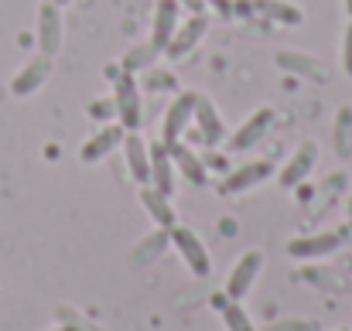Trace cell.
<instances>
[{
  "mask_svg": "<svg viewBox=\"0 0 352 331\" xmlns=\"http://www.w3.org/2000/svg\"><path fill=\"white\" fill-rule=\"evenodd\" d=\"M171 246L178 249L182 263H185L195 277H209V273H212V256H209V249H206V242L199 239L195 229H188V225H171Z\"/></svg>",
  "mask_w": 352,
  "mask_h": 331,
  "instance_id": "1",
  "label": "cell"
},
{
  "mask_svg": "<svg viewBox=\"0 0 352 331\" xmlns=\"http://www.w3.org/2000/svg\"><path fill=\"white\" fill-rule=\"evenodd\" d=\"M192 119H195V93H178L161 119V144L164 147L178 144L185 137V130L192 126Z\"/></svg>",
  "mask_w": 352,
  "mask_h": 331,
  "instance_id": "2",
  "label": "cell"
},
{
  "mask_svg": "<svg viewBox=\"0 0 352 331\" xmlns=\"http://www.w3.org/2000/svg\"><path fill=\"white\" fill-rule=\"evenodd\" d=\"M315 164H318V144H311V140H305L280 168H277V185L280 188H287V192H294L298 185H305L308 181V174L315 171Z\"/></svg>",
  "mask_w": 352,
  "mask_h": 331,
  "instance_id": "3",
  "label": "cell"
},
{
  "mask_svg": "<svg viewBox=\"0 0 352 331\" xmlns=\"http://www.w3.org/2000/svg\"><path fill=\"white\" fill-rule=\"evenodd\" d=\"M270 123H274V110L270 106H260V110H253L239 126H236L233 133H226V150H250V147H256L263 137H267V130H270Z\"/></svg>",
  "mask_w": 352,
  "mask_h": 331,
  "instance_id": "4",
  "label": "cell"
},
{
  "mask_svg": "<svg viewBox=\"0 0 352 331\" xmlns=\"http://www.w3.org/2000/svg\"><path fill=\"white\" fill-rule=\"evenodd\" d=\"M113 103H117V123L123 130H137L140 126V86L130 72L117 76L113 82Z\"/></svg>",
  "mask_w": 352,
  "mask_h": 331,
  "instance_id": "5",
  "label": "cell"
},
{
  "mask_svg": "<svg viewBox=\"0 0 352 331\" xmlns=\"http://www.w3.org/2000/svg\"><path fill=\"white\" fill-rule=\"evenodd\" d=\"M260 270H263V253H260V249L243 253V256L233 263V270H230V280H226V297H230V301H243V297L253 290V284H256Z\"/></svg>",
  "mask_w": 352,
  "mask_h": 331,
  "instance_id": "6",
  "label": "cell"
},
{
  "mask_svg": "<svg viewBox=\"0 0 352 331\" xmlns=\"http://www.w3.org/2000/svg\"><path fill=\"white\" fill-rule=\"evenodd\" d=\"M274 174H277V168H274L270 161H250V164L233 168V171L223 178L219 192H223V195H243V192H250V188H256V185L270 181Z\"/></svg>",
  "mask_w": 352,
  "mask_h": 331,
  "instance_id": "7",
  "label": "cell"
},
{
  "mask_svg": "<svg viewBox=\"0 0 352 331\" xmlns=\"http://www.w3.org/2000/svg\"><path fill=\"white\" fill-rule=\"evenodd\" d=\"M178 24H182V3H178V0H157L154 21H151V45H154L161 55H164L168 41L175 38Z\"/></svg>",
  "mask_w": 352,
  "mask_h": 331,
  "instance_id": "8",
  "label": "cell"
},
{
  "mask_svg": "<svg viewBox=\"0 0 352 331\" xmlns=\"http://www.w3.org/2000/svg\"><path fill=\"white\" fill-rule=\"evenodd\" d=\"M38 52L41 55H58V48H62V10L52 3V0H45L41 3V10H38Z\"/></svg>",
  "mask_w": 352,
  "mask_h": 331,
  "instance_id": "9",
  "label": "cell"
},
{
  "mask_svg": "<svg viewBox=\"0 0 352 331\" xmlns=\"http://www.w3.org/2000/svg\"><path fill=\"white\" fill-rule=\"evenodd\" d=\"M120 147H123L130 178H133L137 185H151V147L144 144V137H140L137 130H126L123 140H120Z\"/></svg>",
  "mask_w": 352,
  "mask_h": 331,
  "instance_id": "10",
  "label": "cell"
},
{
  "mask_svg": "<svg viewBox=\"0 0 352 331\" xmlns=\"http://www.w3.org/2000/svg\"><path fill=\"white\" fill-rule=\"evenodd\" d=\"M206 27H209L206 10H202V14H192L185 24H178L175 38H171V41H168V48H164V55H168V58H185V55H188V52H195V45L206 38Z\"/></svg>",
  "mask_w": 352,
  "mask_h": 331,
  "instance_id": "11",
  "label": "cell"
},
{
  "mask_svg": "<svg viewBox=\"0 0 352 331\" xmlns=\"http://www.w3.org/2000/svg\"><path fill=\"white\" fill-rule=\"evenodd\" d=\"M48 76H52V58L38 52V55H34L31 62H24L21 72L10 79V93H14V96H31V93H38V89L48 82Z\"/></svg>",
  "mask_w": 352,
  "mask_h": 331,
  "instance_id": "12",
  "label": "cell"
},
{
  "mask_svg": "<svg viewBox=\"0 0 352 331\" xmlns=\"http://www.w3.org/2000/svg\"><path fill=\"white\" fill-rule=\"evenodd\" d=\"M342 246V236L339 232H311V236H298L287 242V256L294 260H318V256H329Z\"/></svg>",
  "mask_w": 352,
  "mask_h": 331,
  "instance_id": "13",
  "label": "cell"
},
{
  "mask_svg": "<svg viewBox=\"0 0 352 331\" xmlns=\"http://www.w3.org/2000/svg\"><path fill=\"white\" fill-rule=\"evenodd\" d=\"M192 123L199 126V137H202L209 147H219V144L226 140V123H223V116L216 110V103L206 100V96H199V93H195V119H192Z\"/></svg>",
  "mask_w": 352,
  "mask_h": 331,
  "instance_id": "14",
  "label": "cell"
},
{
  "mask_svg": "<svg viewBox=\"0 0 352 331\" xmlns=\"http://www.w3.org/2000/svg\"><path fill=\"white\" fill-rule=\"evenodd\" d=\"M168 150H171V164H175V171H178L188 185H206V181H209V168H206V161H202L188 144L178 140V144H171Z\"/></svg>",
  "mask_w": 352,
  "mask_h": 331,
  "instance_id": "15",
  "label": "cell"
},
{
  "mask_svg": "<svg viewBox=\"0 0 352 331\" xmlns=\"http://www.w3.org/2000/svg\"><path fill=\"white\" fill-rule=\"evenodd\" d=\"M123 126L120 123H107L100 133H93L86 144H82V150H79V157L86 161V164H96V161H103V157H110L113 150L120 147V140H123Z\"/></svg>",
  "mask_w": 352,
  "mask_h": 331,
  "instance_id": "16",
  "label": "cell"
},
{
  "mask_svg": "<svg viewBox=\"0 0 352 331\" xmlns=\"http://www.w3.org/2000/svg\"><path fill=\"white\" fill-rule=\"evenodd\" d=\"M140 205H144V212L157 222L161 229H171V225H178L175 205H171V195L157 192L154 185H140Z\"/></svg>",
  "mask_w": 352,
  "mask_h": 331,
  "instance_id": "17",
  "label": "cell"
},
{
  "mask_svg": "<svg viewBox=\"0 0 352 331\" xmlns=\"http://www.w3.org/2000/svg\"><path fill=\"white\" fill-rule=\"evenodd\" d=\"M168 246H171V229H161V225H157L154 232H147V236L130 249V266H151Z\"/></svg>",
  "mask_w": 352,
  "mask_h": 331,
  "instance_id": "18",
  "label": "cell"
},
{
  "mask_svg": "<svg viewBox=\"0 0 352 331\" xmlns=\"http://www.w3.org/2000/svg\"><path fill=\"white\" fill-rule=\"evenodd\" d=\"M151 185L164 195L175 192V164H171V150L157 140L151 144Z\"/></svg>",
  "mask_w": 352,
  "mask_h": 331,
  "instance_id": "19",
  "label": "cell"
},
{
  "mask_svg": "<svg viewBox=\"0 0 352 331\" xmlns=\"http://www.w3.org/2000/svg\"><path fill=\"white\" fill-rule=\"evenodd\" d=\"M274 58H277V65H280L284 72H291V76H305V79H325V69H322V62H318V58H311V55H305V52L280 48Z\"/></svg>",
  "mask_w": 352,
  "mask_h": 331,
  "instance_id": "20",
  "label": "cell"
},
{
  "mask_svg": "<svg viewBox=\"0 0 352 331\" xmlns=\"http://www.w3.org/2000/svg\"><path fill=\"white\" fill-rule=\"evenodd\" d=\"M332 147H336V157L349 161L352 157V106L342 103L336 110V126H332Z\"/></svg>",
  "mask_w": 352,
  "mask_h": 331,
  "instance_id": "21",
  "label": "cell"
},
{
  "mask_svg": "<svg viewBox=\"0 0 352 331\" xmlns=\"http://www.w3.org/2000/svg\"><path fill=\"white\" fill-rule=\"evenodd\" d=\"M256 10L270 21H280V24H301V10L287 0H256Z\"/></svg>",
  "mask_w": 352,
  "mask_h": 331,
  "instance_id": "22",
  "label": "cell"
},
{
  "mask_svg": "<svg viewBox=\"0 0 352 331\" xmlns=\"http://www.w3.org/2000/svg\"><path fill=\"white\" fill-rule=\"evenodd\" d=\"M157 55H161V52H157V48L151 45V41H144V45H137V48H130V52L123 55V72H130V76H137V72H144V69H151Z\"/></svg>",
  "mask_w": 352,
  "mask_h": 331,
  "instance_id": "23",
  "label": "cell"
},
{
  "mask_svg": "<svg viewBox=\"0 0 352 331\" xmlns=\"http://www.w3.org/2000/svg\"><path fill=\"white\" fill-rule=\"evenodd\" d=\"M223 325H226V331H256L253 321H250V315H246V308H243V301H226Z\"/></svg>",
  "mask_w": 352,
  "mask_h": 331,
  "instance_id": "24",
  "label": "cell"
},
{
  "mask_svg": "<svg viewBox=\"0 0 352 331\" xmlns=\"http://www.w3.org/2000/svg\"><path fill=\"white\" fill-rule=\"evenodd\" d=\"M342 72L352 79V21H346V31H342Z\"/></svg>",
  "mask_w": 352,
  "mask_h": 331,
  "instance_id": "25",
  "label": "cell"
},
{
  "mask_svg": "<svg viewBox=\"0 0 352 331\" xmlns=\"http://www.w3.org/2000/svg\"><path fill=\"white\" fill-rule=\"evenodd\" d=\"M267 331H318V325H315V321L298 318V321H277V325H270Z\"/></svg>",
  "mask_w": 352,
  "mask_h": 331,
  "instance_id": "26",
  "label": "cell"
},
{
  "mask_svg": "<svg viewBox=\"0 0 352 331\" xmlns=\"http://www.w3.org/2000/svg\"><path fill=\"white\" fill-rule=\"evenodd\" d=\"M93 119H117V103H113V100L93 103Z\"/></svg>",
  "mask_w": 352,
  "mask_h": 331,
  "instance_id": "27",
  "label": "cell"
},
{
  "mask_svg": "<svg viewBox=\"0 0 352 331\" xmlns=\"http://www.w3.org/2000/svg\"><path fill=\"white\" fill-rule=\"evenodd\" d=\"M178 3H188L195 14H202V10H206V0H178Z\"/></svg>",
  "mask_w": 352,
  "mask_h": 331,
  "instance_id": "28",
  "label": "cell"
},
{
  "mask_svg": "<svg viewBox=\"0 0 352 331\" xmlns=\"http://www.w3.org/2000/svg\"><path fill=\"white\" fill-rule=\"evenodd\" d=\"M342 7H346V17L352 21V0H342Z\"/></svg>",
  "mask_w": 352,
  "mask_h": 331,
  "instance_id": "29",
  "label": "cell"
},
{
  "mask_svg": "<svg viewBox=\"0 0 352 331\" xmlns=\"http://www.w3.org/2000/svg\"><path fill=\"white\" fill-rule=\"evenodd\" d=\"M48 331H76L72 325H58V328H48Z\"/></svg>",
  "mask_w": 352,
  "mask_h": 331,
  "instance_id": "30",
  "label": "cell"
},
{
  "mask_svg": "<svg viewBox=\"0 0 352 331\" xmlns=\"http://www.w3.org/2000/svg\"><path fill=\"white\" fill-rule=\"evenodd\" d=\"M52 3H55V7H65V3H72V0H52Z\"/></svg>",
  "mask_w": 352,
  "mask_h": 331,
  "instance_id": "31",
  "label": "cell"
},
{
  "mask_svg": "<svg viewBox=\"0 0 352 331\" xmlns=\"http://www.w3.org/2000/svg\"><path fill=\"white\" fill-rule=\"evenodd\" d=\"M349 216H352V195H349Z\"/></svg>",
  "mask_w": 352,
  "mask_h": 331,
  "instance_id": "32",
  "label": "cell"
},
{
  "mask_svg": "<svg viewBox=\"0 0 352 331\" xmlns=\"http://www.w3.org/2000/svg\"><path fill=\"white\" fill-rule=\"evenodd\" d=\"M349 229H352V219H349Z\"/></svg>",
  "mask_w": 352,
  "mask_h": 331,
  "instance_id": "33",
  "label": "cell"
},
{
  "mask_svg": "<svg viewBox=\"0 0 352 331\" xmlns=\"http://www.w3.org/2000/svg\"><path fill=\"white\" fill-rule=\"evenodd\" d=\"M342 331H346V328H342Z\"/></svg>",
  "mask_w": 352,
  "mask_h": 331,
  "instance_id": "34",
  "label": "cell"
}]
</instances>
